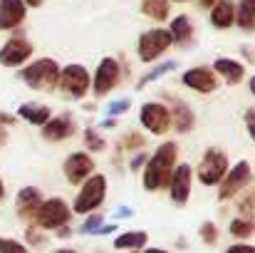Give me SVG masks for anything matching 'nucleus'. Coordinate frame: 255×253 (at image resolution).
Returning <instances> with one entry per match:
<instances>
[{"instance_id":"obj_1","label":"nucleus","mask_w":255,"mask_h":253,"mask_svg":"<svg viewBox=\"0 0 255 253\" xmlns=\"http://www.w3.org/2000/svg\"><path fill=\"white\" fill-rule=\"evenodd\" d=\"M176 154H178V147L173 142L161 144L151 162L144 169V189L146 191H154V189H161L171 181V174H173V164H176Z\"/></svg>"},{"instance_id":"obj_2","label":"nucleus","mask_w":255,"mask_h":253,"mask_svg":"<svg viewBox=\"0 0 255 253\" xmlns=\"http://www.w3.org/2000/svg\"><path fill=\"white\" fill-rule=\"evenodd\" d=\"M20 77L32 89H52L60 82V67H57L55 60H37V62L27 65Z\"/></svg>"},{"instance_id":"obj_3","label":"nucleus","mask_w":255,"mask_h":253,"mask_svg":"<svg viewBox=\"0 0 255 253\" xmlns=\"http://www.w3.org/2000/svg\"><path fill=\"white\" fill-rule=\"evenodd\" d=\"M107 196V179L102 174H94L92 179H87V184L82 186L77 201H75V211L77 214H89L92 209H97Z\"/></svg>"},{"instance_id":"obj_4","label":"nucleus","mask_w":255,"mask_h":253,"mask_svg":"<svg viewBox=\"0 0 255 253\" xmlns=\"http://www.w3.org/2000/svg\"><path fill=\"white\" fill-rule=\"evenodd\" d=\"M70 216H72L70 214V206L62 199H47V201H42L37 206V214H35V219H37V224L42 229H60V226H65L70 221Z\"/></svg>"},{"instance_id":"obj_5","label":"nucleus","mask_w":255,"mask_h":253,"mask_svg":"<svg viewBox=\"0 0 255 253\" xmlns=\"http://www.w3.org/2000/svg\"><path fill=\"white\" fill-rule=\"evenodd\" d=\"M228 174V159L221 149H208L201 167H198V179L201 184L206 186H213V184H221L223 176Z\"/></svg>"},{"instance_id":"obj_6","label":"nucleus","mask_w":255,"mask_h":253,"mask_svg":"<svg viewBox=\"0 0 255 253\" xmlns=\"http://www.w3.org/2000/svg\"><path fill=\"white\" fill-rule=\"evenodd\" d=\"M171 45L169 30H149L139 40V57L144 62H154L159 55H164Z\"/></svg>"},{"instance_id":"obj_7","label":"nucleus","mask_w":255,"mask_h":253,"mask_svg":"<svg viewBox=\"0 0 255 253\" xmlns=\"http://www.w3.org/2000/svg\"><path fill=\"white\" fill-rule=\"evenodd\" d=\"M60 87L70 97H85L87 89H89V72L82 65H67L60 72Z\"/></svg>"},{"instance_id":"obj_8","label":"nucleus","mask_w":255,"mask_h":253,"mask_svg":"<svg viewBox=\"0 0 255 253\" xmlns=\"http://www.w3.org/2000/svg\"><path fill=\"white\" fill-rule=\"evenodd\" d=\"M141 124L151 134H164L171 127V112L159 102H146L141 107Z\"/></svg>"},{"instance_id":"obj_9","label":"nucleus","mask_w":255,"mask_h":253,"mask_svg":"<svg viewBox=\"0 0 255 253\" xmlns=\"http://www.w3.org/2000/svg\"><path fill=\"white\" fill-rule=\"evenodd\" d=\"M30 55H32V45H30L25 37H12V40H7V42L2 45V50H0V65H5V67H17V65H22Z\"/></svg>"},{"instance_id":"obj_10","label":"nucleus","mask_w":255,"mask_h":253,"mask_svg":"<svg viewBox=\"0 0 255 253\" xmlns=\"http://www.w3.org/2000/svg\"><path fill=\"white\" fill-rule=\"evenodd\" d=\"M251 181V167L248 162H238L236 167L231 169V174L223 176V184H221V199H233L246 184Z\"/></svg>"},{"instance_id":"obj_11","label":"nucleus","mask_w":255,"mask_h":253,"mask_svg":"<svg viewBox=\"0 0 255 253\" xmlns=\"http://www.w3.org/2000/svg\"><path fill=\"white\" fill-rule=\"evenodd\" d=\"M117 82H119V65H117V60L104 57L97 67V75H94V92L107 94L117 87Z\"/></svg>"},{"instance_id":"obj_12","label":"nucleus","mask_w":255,"mask_h":253,"mask_svg":"<svg viewBox=\"0 0 255 253\" xmlns=\"http://www.w3.org/2000/svg\"><path fill=\"white\" fill-rule=\"evenodd\" d=\"M191 176H193V171H191L188 164H178L173 169L169 184H171V199L176 204H186L188 201V196H191Z\"/></svg>"},{"instance_id":"obj_13","label":"nucleus","mask_w":255,"mask_h":253,"mask_svg":"<svg viewBox=\"0 0 255 253\" xmlns=\"http://www.w3.org/2000/svg\"><path fill=\"white\" fill-rule=\"evenodd\" d=\"M92 169H94L92 157L85 154V152H75V154H70L67 162H65V176H67L70 184H80L82 179H87V176L92 174Z\"/></svg>"},{"instance_id":"obj_14","label":"nucleus","mask_w":255,"mask_h":253,"mask_svg":"<svg viewBox=\"0 0 255 253\" xmlns=\"http://www.w3.org/2000/svg\"><path fill=\"white\" fill-rule=\"evenodd\" d=\"M183 84L191 87V89H196V92H213L218 87L213 72L208 67H193V70H188L183 75Z\"/></svg>"},{"instance_id":"obj_15","label":"nucleus","mask_w":255,"mask_h":253,"mask_svg":"<svg viewBox=\"0 0 255 253\" xmlns=\"http://www.w3.org/2000/svg\"><path fill=\"white\" fill-rule=\"evenodd\" d=\"M25 17V2L22 0H0V30H10L20 25Z\"/></svg>"},{"instance_id":"obj_16","label":"nucleus","mask_w":255,"mask_h":253,"mask_svg":"<svg viewBox=\"0 0 255 253\" xmlns=\"http://www.w3.org/2000/svg\"><path fill=\"white\" fill-rule=\"evenodd\" d=\"M72 132H75V122H72V119H67V117H55L52 122H45L42 137L50 139V142H62V139H67Z\"/></svg>"},{"instance_id":"obj_17","label":"nucleus","mask_w":255,"mask_h":253,"mask_svg":"<svg viewBox=\"0 0 255 253\" xmlns=\"http://www.w3.org/2000/svg\"><path fill=\"white\" fill-rule=\"evenodd\" d=\"M37 206H40V189L35 186H27L17 194V214L22 219H30L37 214Z\"/></svg>"},{"instance_id":"obj_18","label":"nucleus","mask_w":255,"mask_h":253,"mask_svg":"<svg viewBox=\"0 0 255 253\" xmlns=\"http://www.w3.org/2000/svg\"><path fill=\"white\" fill-rule=\"evenodd\" d=\"M233 20H236V7H233V2H231V0H218L216 7H213V12H211V22H213L216 27H231Z\"/></svg>"},{"instance_id":"obj_19","label":"nucleus","mask_w":255,"mask_h":253,"mask_svg":"<svg viewBox=\"0 0 255 253\" xmlns=\"http://www.w3.org/2000/svg\"><path fill=\"white\" fill-rule=\"evenodd\" d=\"M213 67H216V72H221L231 84H238L241 80H243V75H246V70H243L241 62H236V60H226V57L216 60Z\"/></svg>"},{"instance_id":"obj_20","label":"nucleus","mask_w":255,"mask_h":253,"mask_svg":"<svg viewBox=\"0 0 255 253\" xmlns=\"http://www.w3.org/2000/svg\"><path fill=\"white\" fill-rule=\"evenodd\" d=\"M17 114L25 119V122H30V124H45V122H50V109L47 107H42V104H22L20 109H17Z\"/></svg>"},{"instance_id":"obj_21","label":"nucleus","mask_w":255,"mask_h":253,"mask_svg":"<svg viewBox=\"0 0 255 253\" xmlns=\"http://www.w3.org/2000/svg\"><path fill=\"white\" fill-rule=\"evenodd\" d=\"M171 124H173L178 132H188V129L193 127V112H191L186 104L176 102V107H173V112H171Z\"/></svg>"},{"instance_id":"obj_22","label":"nucleus","mask_w":255,"mask_h":253,"mask_svg":"<svg viewBox=\"0 0 255 253\" xmlns=\"http://www.w3.org/2000/svg\"><path fill=\"white\" fill-rule=\"evenodd\" d=\"M191 22H188V17L186 15H178L173 22H171V30H169V35H171V42H186L188 37H191Z\"/></svg>"},{"instance_id":"obj_23","label":"nucleus","mask_w":255,"mask_h":253,"mask_svg":"<svg viewBox=\"0 0 255 253\" xmlns=\"http://www.w3.org/2000/svg\"><path fill=\"white\" fill-rule=\"evenodd\" d=\"M238 25H241L243 30H253L255 27V0H241Z\"/></svg>"},{"instance_id":"obj_24","label":"nucleus","mask_w":255,"mask_h":253,"mask_svg":"<svg viewBox=\"0 0 255 253\" xmlns=\"http://www.w3.org/2000/svg\"><path fill=\"white\" fill-rule=\"evenodd\" d=\"M144 244H146V234L144 231H129V234H124V236H119L114 241L117 249H141Z\"/></svg>"},{"instance_id":"obj_25","label":"nucleus","mask_w":255,"mask_h":253,"mask_svg":"<svg viewBox=\"0 0 255 253\" xmlns=\"http://www.w3.org/2000/svg\"><path fill=\"white\" fill-rule=\"evenodd\" d=\"M144 12L151 15L154 20H164L169 15V2L166 0H144Z\"/></svg>"},{"instance_id":"obj_26","label":"nucleus","mask_w":255,"mask_h":253,"mask_svg":"<svg viewBox=\"0 0 255 253\" xmlns=\"http://www.w3.org/2000/svg\"><path fill=\"white\" fill-rule=\"evenodd\" d=\"M253 231H255V224L251 219H236V221H231V234L238 236V239H248Z\"/></svg>"},{"instance_id":"obj_27","label":"nucleus","mask_w":255,"mask_h":253,"mask_svg":"<svg viewBox=\"0 0 255 253\" xmlns=\"http://www.w3.org/2000/svg\"><path fill=\"white\" fill-rule=\"evenodd\" d=\"M0 253H30L22 244L12 241V239H0Z\"/></svg>"},{"instance_id":"obj_28","label":"nucleus","mask_w":255,"mask_h":253,"mask_svg":"<svg viewBox=\"0 0 255 253\" xmlns=\"http://www.w3.org/2000/svg\"><path fill=\"white\" fill-rule=\"evenodd\" d=\"M85 144L92 149V152H102V149H104V139H99V134L92 132V129L85 132Z\"/></svg>"},{"instance_id":"obj_29","label":"nucleus","mask_w":255,"mask_h":253,"mask_svg":"<svg viewBox=\"0 0 255 253\" xmlns=\"http://www.w3.org/2000/svg\"><path fill=\"white\" fill-rule=\"evenodd\" d=\"M201 239H203V244H216L218 241V229L213 224H203L201 226Z\"/></svg>"},{"instance_id":"obj_30","label":"nucleus","mask_w":255,"mask_h":253,"mask_svg":"<svg viewBox=\"0 0 255 253\" xmlns=\"http://www.w3.org/2000/svg\"><path fill=\"white\" fill-rule=\"evenodd\" d=\"M169 70H173V62H166V65H161V67H156L154 72H149V75H146V77L141 80V84H146V82H149V80H156L159 75H164V72H169Z\"/></svg>"},{"instance_id":"obj_31","label":"nucleus","mask_w":255,"mask_h":253,"mask_svg":"<svg viewBox=\"0 0 255 253\" xmlns=\"http://www.w3.org/2000/svg\"><path fill=\"white\" fill-rule=\"evenodd\" d=\"M246 127H248L251 137L255 139V109H248V112H246Z\"/></svg>"},{"instance_id":"obj_32","label":"nucleus","mask_w":255,"mask_h":253,"mask_svg":"<svg viewBox=\"0 0 255 253\" xmlns=\"http://www.w3.org/2000/svg\"><path fill=\"white\" fill-rule=\"evenodd\" d=\"M99 221H102V216H92V219H87L85 226H82V231H97V229H99Z\"/></svg>"},{"instance_id":"obj_33","label":"nucleus","mask_w":255,"mask_h":253,"mask_svg":"<svg viewBox=\"0 0 255 253\" xmlns=\"http://www.w3.org/2000/svg\"><path fill=\"white\" fill-rule=\"evenodd\" d=\"M226 253H255V246H246V244H238V246H231Z\"/></svg>"},{"instance_id":"obj_34","label":"nucleus","mask_w":255,"mask_h":253,"mask_svg":"<svg viewBox=\"0 0 255 253\" xmlns=\"http://www.w3.org/2000/svg\"><path fill=\"white\" fill-rule=\"evenodd\" d=\"M144 139L139 137V134H129V139H127V147H139Z\"/></svg>"},{"instance_id":"obj_35","label":"nucleus","mask_w":255,"mask_h":253,"mask_svg":"<svg viewBox=\"0 0 255 253\" xmlns=\"http://www.w3.org/2000/svg\"><path fill=\"white\" fill-rule=\"evenodd\" d=\"M127 104H129V102H119V104H112V107H109V112H112V114H117V112L127 109Z\"/></svg>"},{"instance_id":"obj_36","label":"nucleus","mask_w":255,"mask_h":253,"mask_svg":"<svg viewBox=\"0 0 255 253\" xmlns=\"http://www.w3.org/2000/svg\"><path fill=\"white\" fill-rule=\"evenodd\" d=\"M25 5H32V7H37V5H42V0H22Z\"/></svg>"},{"instance_id":"obj_37","label":"nucleus","mask_w":255,"mask_h":253,"mask_svg":"<svg viewBox=\"0 0 255 253\" xmlns=\"http://www.w3.org/2000/svg\"><path fill=\"white\" fill-rule=\"evenodd\" d=\"M2 196H5V186H2V179H0V201H2Z\"/></svg>"},{"instance_id":"obj_38","label":"nucleus","mask_w":255,"mask_h":253,"mask_svg":"<svg viewBox=\"0 0 255 253\" xmlns=\"http://www.w3.org/2000/svg\"><path fill=\"white\" fill-rule=\"evenodd\" d=\"M146 253H166V251H161V249H149Z\"/></svg>"},{"instance_id":"obj_39","label":"nucleus","mask_w":255,"mask_h":253,"mask_svg":"<svg viewBox=\"0 0 255 253\" xmlns=\"http://www.w3.org/2000/svg\"><path fill=\"white\" fill-rule=\"evenodd\" d=\"M251 92L255 94V77H251Z\"/></svg>"},{"instance_id":"obj_40","label":"nucleus","mask_w":255,"mask_h":253,"mask_svg":"<svg viewBox=\"0 0 255 253\" xmlns=\"http://www.w3.org/2000/svg\"><path fill=\"white\" fill-rule=\"evenodd\" d=\"M55 253H77V251H70V249H60V251H55Z\"/></svg>"},{"instance_id":"obj_41","label":"nucleus","mask_w":255,"mask_h":253,"mask_svg":"<svg viewBox=\"0 0 255 253\" xmlns=\"http://www.w3.org/2000/svg\"><path fill=\"white\" fill-rule=\"evenodd\" d=\"M211 2H213V0H203V5H211Z\"/></svg>"},{"instance_id":"obj_42","label":"nucleus","mask_w":255,"mask_h":253,"mask_svg":"<svg viewBox=\"0 0 255 253\" xmlns=\"http://www.w3.org/2000/svg\"><path fill=\"white\" fill-rule=\"evenodd\" d=\"M2 139H5V134H2V132H0V142H2Z\"/></svg>"},{"instance_id":"obj_43","label":"nucleus","mask_w":255,"mask_h":253,"mask_svg":"<svg viewBox=\"0 0 255 253\" xmlns=\"http://www.w3.org/2000/svg\"><path fill=\"white\" fill-rule=\"evenodd\" d=\"M178 2H183V0H178Z\"/></svg>"}]
</instances>
